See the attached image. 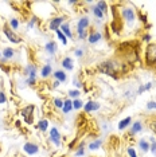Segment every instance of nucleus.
<instances>
[{
	"label": "nucleus",
	"instance_id": "obj_45",
	"mask_svg": "<svg viewBox=\"0 0 156 157\" xmlns=\"http://www.w3.org/2000/svg\"><path fill=\"white\" fill-rule=\"evenodd\" d=\"M0 58H1V51H0Z\"/></svg>",
	"mask_w": 156,
	"mask_h": 157
},
{
	"label": "nucleus",
	"instance_id": "obj_42",
	"mask_svg": "<svg viewBox=\"0 0 156 157\" xmlns=\"http://www.w3.org/2000/svg\"><path fill=\"white\" fill-rule=\"evenodd\" d=\"M59 83H61V82L55 81V82H54V83H53V86H54V87H58V86H59Z\"/></svg>",
	"mask_w": 156,
	"mask_h": 157
},
{
	"label": "nucleus",
	"instance_id": "obj_30",
	"mask_svg": "<svg viewBox=\"0 0 156 157\" xmlns=\"http://www.w3.org/2000/svg\"><path fill=\"white\" fill-rule=\"evenodd\" d=\"M67 94L70 95L71 98H78L81 95V91L80 90H70L69 93H67Z\"/></svg>",
	"mask_w": 156,
	"mask_h": 157
},
{
	"label": "nucleus",
	"instance_id": "obj_12",
	"mask_svg": "<svg viewBox=\"0 0 156 157\" xmlns=\"http://www.w3.org/2000/svg\"><path fill=\"white\" fill-rule=\"evenodd\" d=\"M73 59L69 57H65L63 59H62V66H63L65 70H69V71H71V70L74 69V65H73Z\"/></svg>",
	"mask_w": 156,
	"mask_h": 157
},
{
	"label": "nucleus",
	"instance_id": "obj_32",
	"mask_svg": "<svg viewBox=\"0 0 156 157\" xmlns=\"http://www.w3.org/2000/svg\"><path fill=\"white\" fill-rule=\"evenodd\" d=\"M127 152H128V156L129 157H137V154H136V152H135V149L132 146H129L127 149Z\"/></svg>",
	"mask_w": 156,
	"mask_h": 157
},
{
	"label": "nucleus",
	"instance_id": "obj_10",
	"mask_svg": "<svg viewBox=\"0 0 156 157\" xmlns=\"http://www.w3.org/2000/svg\"><path fill=\"white\" fill-rule=\"evenodd\" d=\"M50 141L54 142L57 146H59L61 145V134H59V132H58L57 128H51V130H50Z\"/></svg>",
	"mask_w": 156,
	"mask_h": 157
},
{
	"label": "nucleus",
	"instance_id": "obj_6",
	"mask_svg": "<svg viewBox=\"0 0 156 157\" xmlns=\"http://www.w3.org/2000/svg\"><path fill=\"white\" fill-rule=\"evenodd\" d=\"M63 20H65L63 16H57V18H53V19L50 20V23H48V28H50L51 31H57V30L61 28V26L63 24Z\"/></svg>",
	"mask_w": 156,
	"mask_h": 157
},
{
	"label": "nucleus",
	"instance_id": "obj_16",
	"mask_svg": "<svg viewBox=\"0 0 156 157\" xmlns=\"http://www.w3.org/2000/svg\"><path fill=\"white\" fill-rule=\"evenodd\" d=\"M14 55H15V51H14V48L7 47V48H4V50H3V60L12 59Z\"/></svg>",
	"mask_w": 156,
	"mask_h": 157
},
{
	"label": "nucleus",
	"instance_id": "obj_26",
	"mask_svg": "<svg viewBox=\"0 0 156 157\" xmlns=\"http://www.w3.org/2000/svg\"><path fill=\"white\" fill-rule=\"evenodd\" d=\"M83 107V102L81 99H76V101H73V109H76V110H80V109H82Z\"/></svg>",
	"mask_w": 156,
	"mask_h": 157
},
{
	"label": "nucleus",
	"instance_id": "obj_2",
	"mask_svg": "<svg viewBox=\"0 0 156 157\" xmlns=\"http://www.w3.org/2000/svg\"><path fill=\"white\" fill-rule=\"evenodd\" d=\"M34 112H35V105H27L20 110V116L23 117L24 122L27 125H32L34 124Z\"/></svg>",
	"mask_w": 156,
	"mask_h": 157
},
{
	"label": "nucleus",
	"instance_id": "obj_28",
	"mask_svg": "<svg viewBox=\"0 0 156 157\" xmlns=\"http://www.w3.org/2000/svg\"><path fill=\"white\" fill-rule=\"evenodd\" d=\"M97 7H98V8H100V10H101L104 13L108 12V4H106L105 1H98V3H97Z\"/></svg>",
	"mask_w": 156,
	"mask_h": 157
},
{
	"label": "nucleus",
	"instance_id": "obj_17",
	"mask_svg": "<svg viewBox=\"0 0 156 157\" xmlns=\"http://www.w3.org/2000/svg\"><path fill=\"white\" fill-rule=\"evenodd\" d=\"M73 110V101L70 99H65V104H63V107H62V112L63 114H69Z\"/></svg>",
	"mask_w": 156,
	"mask_h": 157
},
{
	"label": "nucleus",
	"instance_id": "obj_43",
	"mask_svg": "<svg viewBox=\"0 0 156 157\" xmlns=\"http://www.w3.org/2000/svg\"><path fill=\"white\" fill-rule=\"evenodd\" d=\"M152 130L155 132V134H156V122H153V124H152Z\"/></svg>",
	"mask_w": 156,
	"mask_h": 157
},
{
	"label": "nucleus",
	"instance_id": "obj_39",
	"mask_svg": "<svg viewBox=\"0 0 156 157\" xmlns=\"http://www.w3.org/2000/svg\"><path fill=\"white\" fill-rule=\"evenodd\" d=\"M139 16H140V19H141V22H143V23H145L147 22V16L145 15H143V13H139Z\"/></svg>",
	"mask_w": 156,
	"mask_h": 157
},
{
	"label": "nucleus",
	"instance_id": "obj_24",
	"mask_svg": "<svg viewBox=\"0 0 156 157\" xmlns=\"http://www.w3.org/2000/svg\"><path fill=\"white\" fill-rule=\"evenodd\" d=\"M92 11H93V13H94V16H96L97 19H102V18H104V12H102V11L100 10L97 6H96V7H93Z\"/></svg>",
	"mask_w": 156,
	"mask_h": 157
},
{
	"label": "nucleus",
	"instance_id": "obj_18",
	"mask_svg": "<svg viewBox=\"0 0 156 157\" xmlns=\"http://www.w3.org/2000/svg\"><path fill=\"white\" fill-rule=\"evenodd\" d=\"M141 130H143V124H141V121H136L131 128V134L133 136V134H136V133L141 132Z\"/></svg>",
	"mask_w": 156,
	"mask_h": 157
},
{
	"label": "nucleus",
	"instance_id": "obj_23",
	"mask_svg": "<svg viewBox=\"0 0 156 157\" xmlns=\"http://www.w3.org/2000/svg\"><path fill=\"white\" fill-rule=\"evenodd\" d=\"M101 145H102L101 140H96V141H93V142H90L89 144V149L90 151H96V149H98Z\"/></svg>",
	"mask_w": 156,
	"mask_h": 157
},
{
	"label": "nucleus",
	"instance_id": "obj_1",
	"mask_svg": "<svg viewBox=\"0 0 156 157\" xmlns=\"http://www.w3.org/2000/svg\"><path fill=\"white\" fill-rule=\"evenodd\" d=\"M98 70H100V72L105 74V75L117 78L118 67H117V63H116L115 60H105V62H102L98 66Z\"/></svg>",
	"mask_w": 156,
	"mask_h": 157
},
{
	"label": "nucleus",
	"instance_id": "obj_15",
	"mask_svg": "<svg viewBox=\"0 0 156 157\" xmlns=\"http://www.w3.org/2000/svg\"><path fill=\"white\" fill-rule=\"evenodd\" d=\"M59 30L63 32V35L66 36V38L73 39V34H71V31H70V26H69V23H63V24L61 26Z\"/></svg>",
	"mask_w": 156,
	"mask_h": 157
},
{
	"label": "nucleus",
	"instance_id": "obj_44",
	"mask_svg": "<svg viewBox=\"0 0 156 157\" xmlns=\"http://www.w3.org/2000/svg\"><path fill=\"white\" fill-rule=\"evenodd\" d=\"M20 125H22V124H20V121H16V122H15V126H16V128H20Z\"/></svg>",
	"mask_w": 156,
	"mask_h": 157
},
{
	"label": "nucleus",
	"instance_id": "obj_31",
	"mask_svg": "<svg viewBox=\"0 0 156 157\" xmlns=\"http://www.w3.org/2000/svg\"><path fill=\"white\" fill-rule=\"evenodd\" d=\"M147 109L148 110H156V102L155 101H150V102H147Z\"/></svg>",
	"mask_w": 156,
	"mask_h": 157
},
{
	"label": "nucleus",
	"instance_id": "obj_33",
	"mask_svg": "<svg viewBox=\"0 0 156 157\" xmlns=\"http://www.w3.org/2000/svg\"><path fill=\"white\" fill-rule=\"evenodd\" d=\"M6 102H7V97H6V94H4L3 91H0V105L6 104Z\"/></svg>",
	"mask_w": 156,
	"mask_h": 157
},
{
	"label": "nucleus",
	"instance_id": "obj_35",
	"mask_svg": "<svg viewBox=\"0 0 156 157\" xmlns=\"http://www.w3.org/2000/svg\"><path fill=\"white\" fill-rule=\"evenodd\" d=\"M150 149H151V152H152V153L156 156V141H155V142H152V145H151Z\"/></svg>",
	"mask_w": 156,
	"mask_h": 157
},
{
	"label": "nucleus",
	"instance_id": "obj_25",
	"mask_svg": "<svg viewBox=\"0 0 156 157\" xmlns=\"http://www.w3.org/2000/svg\"><path fill=\"white\" fill-rule=\"evenodd\" d=\"M55 32H57V36H58V38H59V40L62 42V43H63V44H67V38H66V36H65V35H63V32L61 31V30H57V31H55Z\"/></svg>",
	"mask_w": 156,
	"mask_h": 157
},
{
	"label": "nucleus",
	"instance_id": "obj_22",
	"mask_svg": "<svg viewBox=\"0 0 156 157\" xmlns=\"http://www.w3.org/2000/svg\"><path fill=\"white\" fill-rule=\"evenodd\" d=\"M139 146H140L141 152H143V153H145V152L150 151L151 145L148 144V141H145V140H140V141H139Z\"/></svg>",
	"mask_w": 156,
	"mask_h": 157
},
{
	"label": "nucleus",
	"instance_id": "obj_5",
	"mask_svg": "<svg viewBox=\"0 0 156 157\" xmlns=\"http://www.w3.org/2000/svg\"><path fill=\"white\" fill-rule=\"evenodd\" d=\"M120 15L123 16V18L125 19V22H128V23H133L135 19H136L135 11L132 10V8H129V7H127V8H123V11H120Z\"/></svg>",
	"mask_w": 156,
	"mask_h": 157
},
{
	"label": "nucleus",
	"instance_id": "obj_29",
	"mask_svg": "<svg viewBox=\"0 0 156 157\" xmlns=\"http://www.w3.org/2000/svg\"><path fill=\"white\" fill-rule=\"evenodd\" d=\"M63 104H65V101H62L61 98H57V99H54V105L57 109H62L63 107Z\"/></svg>",
	"mask_w": 156,
	"mask_h": 157
},
{
	"label": "nucleus",
	"instance_id": "obj_8",
	"mask_svg": "<svg viewBox=\"0 0 156 157\" xmlns=\"http://www.w3.org/2000/svg\"><path fill=\"white\" fill-rule=\"evenodd\" d=\"M23 149H24V152L27 154H36L39 152V146L36 144H34V142H26L24 145H23Z\"/></svg>",
	"mask_w": 156,
	"mask_h": 157
},
{
	"label": "nucleus",
	"instance_id": "obj_40",
	"mask_svg": "<svg viewBox=\"0 0 156 157\" xmlns=\"http://www.w3.org/2000/svg\"><path fill=\"white\" fill-rule=\"evenodd\" d=\"M143 91H145V87H144V86L141 85L140 87H139V90H137V93H139V94H141V93H143Z\"/></svg>",
	"mask_w": 156,
	"mask_h": 157
},
{
	"label": "nucleus",
	"instance_id": "obj_7",
	"mask_svg": "<svg viewBox=\"0 0 156 157\" xmlns=\"http://www.w3.org/2000/svg\"><path fill=\"white\" fill-rule=\"evenodd\" d=\"M89 26H90V19L88 16H83L77 23V31H88Z\"/></svg>",
	"mask_w": 156,
	"mask_h": 157
},
{
	"label": "nucleus",
	"instance_id": "obj_13",
	"mask_svg": "<svg viewBox=\"0 0 156 157\" xmlns=\"http://www.w3.org/2000/svg\"><path fill=\"white\" fill-rule=\"evenodd\" d=\"M45 50L47 51L50 55H53V54H55L57 53V50H58V46H57V43L55 42H48V43H46V46H45Z\"/></svg>",
	"mask_w": 156,
	"mask_h": 157
},
{
	"label": "nucleus",
	"instance_id": "obj_21",
	"mask_svg": "<svg viewBox=\"0 0 156 157\" xmlns=\"http://www.w3.org/2000/svg\"><path fill=\"white\" fill-rule=\"evenodd\" d=\"M36 128H38L41 132H46V130L48 129V121L47 119H45V118L41 119V121L38 122V125H36Z\"/></svg>",
	"mask_w": 156,
	"mask_h": 157
},
{
	"label": "nucleus",
	"instance_id": "obj_14",
	"mask_svg": "<svg viewBox=\"0 0 156 157\" xmlns=\"http://www.w3.org/2000/svg\"><path fill=\"white\" fill-rule=\"evenodd\" d=\"M54 78L55 81L58 82H66L67 81V75L65 74V71H62V70H57V71H54Z\"/></svg>",
	"mask_w": 156,
	"mask_h": 157
},
{
	"label": "nucleus",
	"instance_id": "obj_9",
	"mask_svg": "<svg viewBox=\"0 0 156 157\" xmlns=\"http://www.w3.org/2000/svg\"><path fill=\"white\" fill-rule=\"evenodd\" d=\"M100 107H101V105H100L98 102H96V101H88L85 104V106H83V110H85L86 113H90V112L98 110Z\"/></svg>",
	"mask_w": 156,
	"mask_h": 157
},
{
	"label": "nucleus",
	"instance_id": "obj_11",
	"mask_svg": "<svg viewBox=\"0 0 156 157\" xmlns=\"http://www.w3.org/2000/svg\"><path fill=\"white\" fill-rule=\"evenodd\" d=\"M101 38H102L101 32H98V31H92V32L89 34V36H88V40H89V43L96 44L97 42L101 40Z\"/></svg>",
	"mask_w": 156,
	"mask_h": 157
},
{
	"label": "nucleus",
	"instance_id": "obj_34",
	"mask_svg": "<svg viewBox=\"0 0 156 157\" xmlns=\"http://www.w3.org/2000/svg\"><path fill=\"white\" fill-rule=\"evenodd\" d=\"M74 54H76V57H78V58H81L83 55V51L82 50H80V48H77L76 51H74Z\"/></svg>",
	"mask_w": 156,
	"mask_h": 157
},
{
	"label": "nucleus",
	"instance_id": "obj_36",
	"mask_svg": "<svg viewBox=\"0 0 156 157\" xmlns=\"http://www.w3.org/2000/svg\"><path fill=\"white\" fill-rule=\"evenodd\" d=\"M74 86H76L77 90H78V87H81V86H82V83H81L80 81H77V78H76V79H74Z\"/></svg>",
	"mask_w": 156,
	"mask_h": 157
},
{
	"label": "nucleus",
	"instance_id": "obj_3",
	"mask_svg": "<svg viewBox=\"0 0 156 157\" xmlns=\"http://www.w3.org/2000/svg\"><path fill=\"white\" fill-rule=\"evenodd\" d=\"M145 63L148 66L156 65V44L150 43L145 48Z\"/></svg>",
	"mask_w": 156,
	"mask_h": 157
},
{
	"label": "nucleus",
	"instance_id": "obj_4",
	"mask_svg": "<svg viewBox=\"0 0 156 157\" xmlns=\"http://www.w3.org/2000/svg\"><path fill=\"white\" fill-rule=\"evenodd\" d=\"M3 32H4V35L7 36V39H8L10 42H12V43L19 44L20 42H22V39H20L19 36H18V35H16L15 32L10 28V26H8V24H4L3 26Z\"/></svg>",
	"mask_w": 156,
	"mask_h": 157
},
{
	"label": "nucleus",
	"instance_id": "obj_27",
	"mask_svg": "<svg viewBox=\"0 0 156 157\" xmlns=\"http://www.w3.org/2000/svg\"><path fill=\"white\" fill-rule=\"evenodd\" d=\"M18 27H19V22H18V19L12 18V19L10 20V28L14 31V30H18Z\"/></svg>",
	"mask_w": 156,
	"mask_h": 157
},
{
	"label": "nucleus",
	"instance_id": "obj_37",
	"mask_svg": "<svg viewBox=\"0 0 156 157\" xmlns=\"http://www.w3.org/2000/svg\"><path fill=\"white\" fill-rule=\"evenodd\" d=\"M77 141H78V138H74L73 141H71L70 144H69V148H70V149H73V148H74V145H76V142H77Z\"/></svg>",
	"mask_w": 156,
	"mask_h": 157
},
{
	"label": "nucleus",
	"instance_id": "obj_20",
	"mask_svg": "<svg viewBox=\"0 0 156 157\" xmlns=\"http://www.w3.org/2000/svg\"><path fill=\"white\" fill-rule=\"evenodd\" d=\"M131 121H132V117H127V118L121 119L120 122H118V129H120V130H124L125 128H128V126H129Z\"/></svg>",
	"mask_w": 156,
	"mask_h": 157
},
{
	"label": "nucleus",
	"instance_id": "obj_38",
	"mask_svg": "<svg viewBox=\"0 0 156 157\" xmlns=\"http://www.w3.org/2000/svg\"><path fill=\"white\" fill-rule=\"evenodd\" d=\"M150 40H151V35L147 34V35H144L143 36V42H150Z\"/></svg>",
	"mask_w": 156,
	"mask_h": 157
},
{
	"label": "nucleus",
	"instance_id": "obj_19",
	"mask_svg": "<svg viewBox=\"0 0 156 157\" xmlns=\"http://www.w3.org/2000/svg\"><path fill=\"white\" fill-rule=\"evenodd\" d=\"M51 65L50 63H47V65H45V66L42 67V71H41V75L43 77V78H47V77L51 75Z\"/></svg>",
	"mask_w": 156,
	"mask_h": 157
},
{
	"label": "nucleus",
	"instance_id": "obj_41",
	"mask_svg": "<svg viewBox=\"0 0 156 157\" xmlns=\"http://www.w3.org/2000/svg\"><path fill=\"white\" fill-rule=\"evenodd\" d=\"M144 87H145V90H150V89L152 87V83H151V82H150V83H147V85L144 86Z\"/></svg>",
	"mask_w": 156,
	"mask_h": 157
}]
</instances>
